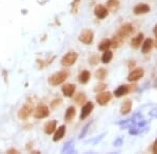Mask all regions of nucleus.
Masks as SVG:
<instances>
[{
  "label": "nucleus",
  "instance_id": "obj_1",
  "mask_svg": "<svg viewBox=\"0 0 157 154\" xmlns=\"http://www.w3.org/2000/svg\"><path fill=\"white\" fill-rule=\"evenodd\" d=\"M68 75H69V73L67 71H60L58 73H55L54 75H52V76L49 77V79H48L49 84H52V85L61 84V83H63L67 79Z\"/></svg>",
  "mask_w": 157,
  "mask_h": 154
},
{
  "label": "nucleus",
  "instance_id": "obj_2",
  "mask_svg": "<svg viewBox=\"0 0 157 154\" xmlns=\"http://www.w3.org/2000/svg\"><path fill=\"white\" fill-rule=\"evenodd\" d=\"M78 59V53L77 52H68L67 54H65L62 59V65L65 67H70L77 62Z\"/></svg>",
  "mask_w": 157,
  "mask_h": 154
},
{
  "label": "nucleus",
  "instance_id": "obj_3",
  "mask_svg": "<svg viewBox=\"0 0 157 154\" xmlns=\"http://www.w3.org/2000/svg\"><path fill=\"white\" fill-rule=\"evenodd\" d=\"M78 40L86 45L91 44L93 41V32L91 31L90 29H84L81 32L80 37H78Z\"/></svg>",
  "mask_w": 157,
  "mask_h": 154
},
{
  "label": "nucleus",
  "instance_id": "obj_4",
  "mask_svg": "<svg viewBox=\"0 0 157 154\" xmlns=\"http://www.w3.org/2000/svg\"><path fill=\"white\" fill-rule=\"evenodd\" d=\"M112 99V94L110 92H102V93H98L95 97V100L100 105H105Z\"/></svg>",
  "mask_w": 157,
  "mask_h": 154
},
{
  "label": "nucleus",
  "instance_id": "obj_5",
  "mask_svg": "<svg viewBox=\"0 0 157 154\" xmlns=\"http://www.w3.org/2000/svg\"><path fill=\"white\" fill-rule=\"evenodd\" d=\"M48 115H49V110L46 105H40L34 112V116L36 119H44L48 117Z\"/></svg>",
  "mask_w": 157,
  "mask_h": 154
},
{
  "label": "nucleus",
  "instance_id": "obj_6",
  "mask_svg": "<svg viewBox=\"0 0 157 154\" xmlns=\"http://www.w3.org/2000/svg\"><path fill=\"white\" fill-rule=\"evenodd\" d=\"M133 32H134V27L132 26V25H131V24H125L120 28L117 34H118V36H121L123 39H125V38L131 36Z\"/></svg>",
  "mask_w": 157,
  "mask_h": 154
},
{
  "label": "nucleus",
  "instance_id": "obj_7",
  "mask_svg": "<svg viewBox=\"0 0 157 154\" xmlns=\"http://www.w3.org/2000/svg\"><path fill=\"white\" fill-rule=\"evenodd\" d=\"M144 74H145V72H144V69H141V68L134 69V70H132V71L130 72V74L128 75V80H129V81H131V82L137 81L138 79L143 78Z\"/></svg>",
  "mask_w": 157,
  "mask_h": 154
},
{
  "label": "nucleus",
  "instance_id": "obj_8",
  "mask_svg": "<svg viewBox=\"0 0 157 154\" xmlns=\"http://www.w3.org/2000/svg\"><path fill=\"white\" fill-rule=\"evenodd\" d=\"M92 109H93V104H92V103H91V102L85 103L84 106L82 107V110H81V115H80L81 120H85V119L91 113Z\"/></svg>",
  "mask_w": 157,
  "mask_h": 154
},
{
  "label": "nucleus",
  "instance_id": "obj_9",
  "mask_svg": "<svg viewBox=\"0 0 157 154\" xmlns=\"http://www.w3.org/2000/svg\"><path fill=\"white\" fill-rule=\"evenodd\" d=\"M131 91H132V88H130V85H120V87L114 91V95H115V97L120 98V97H123L124 95H127Z\"/></svg>",
  "mask_w": 157,
  "mask_h": 154
},
{
  "label": "nucleus",
  "instance_id": "obj_10",
  "mask_svg": "<svg viewBox=\"0 0 157 154\" xmlns=\"http://www.w3.org/2000/svg\"><path fill=\"white\" fill-rule=\"evenodd\" d=\"M94 14L98 19H105L108 16V9L104 5H97L94 9Z\"/></svg>",
  "mask_w": 157,
  "mask_h": 154
},
{
  "label": "nucleus",
  "instance_id": "obj_11",
  "mask_svg": "<svg viewBox=\"0 0 157 154\" xmlns=\"http://www.w3.org/2000/svg\"><path fill=\"white\" fill-rule=\"evenodd\" d=\"M150 12V6L147 5L145 3H139L137 4L133 9V13L135 15H144V14H147V13Z\"/></svg>",
  "mask_w": 157,
  "mask_h": 154
},
{
  "label": "nucleus",
  "instance_id": "obj_12",
  "mask_svg": "<svg viewBox=\"0 0 157 154\" xmlns=\"http://www.w3.org/2000/svg\"><path fill=\"white\" fill-rule=\"evenodd\" d=\"M75 91V85L72 83H66L62 87V93L66 97H71Z\"/></svg>",
  "mask_w": 157,
  "mask_h": 154
},
{
  "label": "nucleus",
  "instance_id": "obj_13",
  "mask_svg": "<svg viewBox=\"0 0 157 154\" xmlns=\"http://www.w3.org/2000/svg\"><path fill=\"white\" fill-rule=\"evenodd\" d=\"M154 46V42L152 39H147L143 42V45H141V52L144 54H147L152 50V48Z\"/></svg>",
  "mask_w": 157,
  "mask_h": 154
},
{
  "label": "nucleus",
  "instance_id": "obj_14",
  "mask_svg": "<svg viewBox=\"0 0 157 154\" xmlns=\"http://www.w3.org/2000/svg\"><path fill=\"white\" fill-rule=\"evenodd\" d=\"M32 110H33V107L30 106V105H29V104L24 105V106L19 110V118L26 119L30 113H32Z\"/></svg>",
  "mask_w": 157,
  "mask_h": 154
},
{
  "label": "nucleus",
  "instance_id": "obj_15",
  "mask_svg": "<svg viewBox=\"0 0 157 154\" xmlns=\"http://www.w3.org/2000/svg\"><path fill=\"white\" fill-rule=\"evenodd\" d=\"M143 41H144V34H138L136 37H134L131 41V46L135 49L140 47V45H143Z\"/></svg>",
  "mask_w": 157,
  "mask_h": 154
},
{
  "label": "nucleus",
  "instance_id": "obj_16",
  "mask_svg": "<svg viewBox=\"0 0 157 154\" xmlns=\"http://www.w3.org/2000/svg\"><path fill=\"white\" fill-rule=\"evenodd\" d=\"M131 108H132V101L131 100H126L125 102H123L121 106V115H127L131 112Z\"/></svg>",
  "mask_w": 157,
  "mask_h": 154
},
{
  "label": "nucleus",
  "instance_id": "obj_17",
  "mask_svg": "<svg viewBox=\"0 0 157 154\" xmlns=\"http://www.w3.org/2000/svg\"><path fill=\"white\" fill-rule=\"evenodd\" d=\"M65 131H66V127H65L64 125L60 126V127L58 128L57 131H56V133H55V136H54L55 142H58V141L62 140L63 136L65 135Z\"/></svg>",
  "mask_w": 157,
  "mask_h": 154
},
{
  "label": "nucleus",
  "instance_id": "obj_18",
  "mask_svg": "<svg viewBox=\"0 0 157 154\" xmlns=\"http://www.w3.org/2000/svg\"><path fill=\"white\" fill-rule=\"evenodd\" d=\"M56 126H57V121H52V122L46 123L44 126V131L46 134H52L56 130Z\"/></svg>",
  "mask_w": 157,
  "mask_h": 154
},
{
  "label": "nucleus",
  "instance_id": "obj_19",
  "mask_svg": "<svg viewBox=\"0 0 157 154\" xmlns=\"http://www.w3.org/2000/svg\"><path fill=\"white\" fill-rule=\"evenodd\" d=\"M120 7V3L117 0H109L107 2V9L109 12H116Z\"/></svg>",
  "mask_w": 157,
  "mask_h": 154
},
{
  "label": "nucleus",
  "instance_id": "obj_20",
  "mask_svg": "<svg viewBox=\"0 0 157 154\" xmlns=\"http://www.w3.org/2000/svg\"><path fill=\"white\" fill-rule=\"evenodd\" d=\"M110 47H112V44H111V40H103L102 42L100 43V45H98V49L101 50V51H106V50H108Z\"/></svg>",
  "mask_w": 157,
  "mask_h": 154
},
{
  "label": "nucleus",
  "instance_id": "obj_21",
  "mask_svg": "<svg viewBox=\"0 0 157 154\" xmlns=\"http://www.w3.org/2000/svg\"><path fill=\"white\" fill-rule=\"evenodd\" d=\"M113 57V53L112 51H110V50H106V51H104L103 53V56H102V62L104 64H109V63L111 62V59H112Z\"/></svg>",
  "mask_w": 157,
  "mask_h": 154
},
{
  "label": "nucleus",
  "instance_id": "obj_22",
  "mask_svg": "<svg viewBox=\"0 0 157 154\" xmlns=\"http://www.w3.org/2000/svg\"><path fill=\"white\" fill-rule=\"evenodd\" d=\"M90 79V72L88 71H83L78 75V81L81 83H87Z\"/></svg>",
  "mask_w": 157,
  "mask_h": 154
},
{
  "label": "nucleus",
  "instance_id": "obj_23",
  "mask_svg": "<svg viewBox=\"0 0 157 154\" xmlns=\"http://www.w3.org/2000/svg\"><path fill=\"white\" fill-rule=\"evenodd\" d=\"M75 108L73 106H69L66 109V113H65V120L70 121L75 118Z\"/></svg>",
  "mask_w": 157,
  "mask_h": 154
},
{
  "label": "nucleus",
  "instance_id": "obj_24",
  "mask_svg": "<svg viewBox=\"0 0 157 154\" xmlns=\"http://www.w3.org/2000/svg\"><path fill=\"white\" fill-rule=\"evenodd\" d=\"M123 38L121 36H118V34H116V36L113 37V39L111 40V44H112V47L113 48H118L121 45V43H123Z\"/></svg>",
  "mask_w": 157,
  "mask_h": 154
},
{
  "label": "nucleus",
  "instance_id": "obj_25",
  "mask_svg": "<svg viewBox=\"0 0 157 154\" xmlns=\"http://www.w3.org/2000/svg\"><path fill=\"white\" fill-rule=\"evenodd\" d=\"M95 76H97V78H98V79L103 80L105 79L106 76H107V71H106L104 68H101V69H98L97 72H95Z\"/></svg>",
  "mask_w": 157,
  "mask_h": 154
},
{
  "label": "nucleus",
  "instance_id": "obj_26",
  "mask_svg": "<svg viewBox=\"0 0 157 154\" xmlns=\"http://www.w3.org/2000/svg\"><path fill=\"white\" fill-rule=\"evenodd\" d=\"M75 100L78 104H82V103H84L86 101V96L84 94H82V93H80V94H78L77 96H75Z\"/></svg>",
  "mask_w": 157,
  "mask_h": 154
},
{
  "label": "nucleus",
  "instance_id": "obj_27",
  "mask_svg": "<svg viewBox=\"0 0 157 154\" xmlns=\"http://www.w3.org/2000/svg\"><path fill=\"white\" fill-rule=\"evenodd\" d=\"M106 88V84H104V83H101V84L97 85V88H95V92H101V91L105 90Z\"/></svg>",
  "mask_w": 157,
  "mask_h": 154
},
{
  "label": "nucleus",
  "instance_id": "obj_28",
  "mask_svg": "<svg viewBox=\"0 0 157 154\" xmlns=\"http://www.w3.org/2000/svg\"><path fill=\"white\" fill-rule=\"evenodd\" d=\"M153 152L157 154V138L155 140V142H154V145H153Z\"/></svg>",
  "mask_w": 157,
  "mask_h": 154
},
{
  "label": "nucleus",
  "instance_id": "obj_29",
  "mask_svg": "<svg viewBox=\"0 0 157 154\" xmlns=\"http://www.w3.org/2000/svg\"><path fill=\"white\" fill-rule=\"evenodd\" d=\"M153 31H154V34H155V37L157 38V24L155 25V27H154V30H153Z\"/></svg>",
  "mask_w": 157,
  "mask_h": 154
},
{
  "label": "nucleus",
  "instance_id": "obj_30",
  "mask_svg": "<svg viewBox=\"0 0 157 154\" xmlns=\"http://www.w3.org/2000/svg\"><path fill=\"white\" fill-rule=\"evenodd\" d=\"M154 45H155V47L157 48V40H156V42H155V44H154Z\"/></svg>",
  "mask_w": 157,
  "mask_h": 154
}]
</instances>
